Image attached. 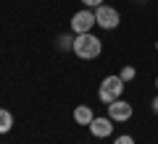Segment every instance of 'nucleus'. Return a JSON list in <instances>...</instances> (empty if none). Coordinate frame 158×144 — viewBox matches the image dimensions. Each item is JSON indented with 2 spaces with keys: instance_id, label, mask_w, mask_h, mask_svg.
Wrapping results in <instances>:
<instances>
[{
  "instance_id": "nucleus-14",
  "label": "nucleus",
  "mask_w": 158,
  "mask_h": 144,
  "mask_svg": "<svg viewBox=\"0 0 158 144\" xmlns=\"http://www.w3.org/2000/svg\"><path fill=\"white\" fill-rule=\"evenodd\" d=\"M137 3H142V0H137Z\"/></svg>"
},
{
  "instance_id": "nucleus-11",
  "label": "nucleus",
  "mask_w": 158,
  "mask_h": 144,
  "mask_svg": "<svg viewBox=\"0 0 158 144\" xmlns=\"http://www.w3.org/2000/svg\"><path fill=\"white\" fill-rule=\"evenodd\" d=\"M87 8H98V6H103V0H82Z\"/></svg>"
},
{
  "instance_id": "nucleus-13",
  "label": "nucleus",
  "mask_w": 158,
  "mask_h": 144,
  "mask_svg": "<svg viewBox=\"0 0 158 144\" xmlns=\"http://www.w3.org/2000/svg\"><path fill=\"white\" fill-rule=\"evenodd\" d=\"M156 87H158V79H156Z\"/></svg>"
},
{
  "instance_id": "nucleus-4",
  "label": "nucleus",
  "mask_w": 158,
  "mask_h": 144,
  "mask_svg": "<svg viewBox=\"0 0 158 144\" xmlns=\"http://www.w3.org/2000/svg\"><path fill=\"white\" fill-rule=\"evenodd\" d=\"M108 107V118L111 121H116V123H124V121H129L132 118V113H135V107H132V102H127V100H113L111 105H106Z\"/></svg>"
},
{
  "instance_id": "nucleus-12",
  "label": "nucleus",
  "mask_w": 158,
  "mask_h": 144,
  "mask_svg": "<svg viewBox=\"0 0 158 144\" xmlns=\"http://www.w3.org/2000/svg\"><path fill=\"white\" fill-rule=\"evenodd\" d=\"M153 113H156V115H158V97H156V100H153Z\"/></svg>"
},
{
  "instance_id": "nucleus-6",
  "label": "nucleus",
  "mask_w": 158,
  "mask_h": 144,
  "mask_svg": "<svg viewBox=\"0 0 158 144\" xmlns=\"http://www.w3.org/2000/svg\"><path fill=\"white\" fill-rule=\"evenodd\" d=\"M111 131H113V121L111 118H92V123H90V134L95 139H106V136H111Z\"/></svg>"
},
{
  "instance_id": "nucleus-15",
  "label": "nucleus",
  "mask_w": 158,
  "mask_h": 144,
  "mask_svg": "<svg viewBox=\"0 0 158 144\" xmlns=\"http://www.w3.org/2000/svg\"><path fill=\"white\" fill-rule=\"evenodd\" d=\"M156 47H158V42H156Z\"/></svg>"
},
{
  "instance_id": "nucleus-1",
  "label": "nucleus",
  "mask_w": 158,
  "mask_h": 144,
  "mask_svg": "<svg viewBox=\"0 0 158 144\" xmlns=\"http://www.w3.org/2000/svg\"><path fill=\"white\" fill-rule=\"evenodd\" d=\"M71 50H74V55L82 58V60H95V58L103 53V42H100L92 32L77 34V37H74V42H71Z\"/></svg>"
},
{
  "instance_id": "nucleus-2",
  "label": "nucleus",
  "mask_w": 158,
  "mask_h": 144,
  "mask_svg": "<svg viewBox=\"0 0 158 144\" xmlns=\"http://www.w3.org/2000/svg\"><path fill=\"white\" fill-rule=\"evenodd\" d=\"M127 84L121 81V76H106L100 81V87H98V97H100L106 105H111L113 100H118L121 97V92H124Z\"/></svg>"
},
{
  "instance_id": "nucleus-8",
  "label": "nucleus",
  "mask_w": 158,
  "mask_h": 144,
  "mask_svg": "<svg viewBox=\"0 0 158 144\" xmlns=\"http://www.w3.org/2000/svg\"><path fill=\"white\" fill-rule=\"evenodd\" d=\"M11 128H13V115L6 107H0V134H8Z\"/></svg>"
},
{
  "instance_id": "nucleus-3",
  "label": "nucleus",
  "mask_w": 158,
  "mask_h": 144,
  "mask_svg": "<svg viewBox=\"0 0 158 144\" xmlns=\"http://www.w3.org/2000/svg\"><path fill=\"white\" fill-rule=\"evenodd\" d=\"M95 21H98V26H103L106 32H111V29H116L118 24H121V16H118V11L111 8V6H98L95 8Z\"/></svg>"
},
{
  "instance_id": "nucleus-10",
  "label": "nucleus",
  "mask_w": 158,
  "mask_h": 144,
  "mask_svg": "<svg viewBox=\"0 0 158 144\" xmlns=\"http://www.w3.org/2000/svg\"><path fill=\"white\" fill-rule=\"evenodd\" d=\"M113 144H135V139L129 136V134H121V136H116V142Z\"/></svg>"
},
{
  "instance_id": "nucleus-5",
  "label": "nucleus",
  "mask_w": 158,
  "mask_h": 144,
  "mask_svg": "<svg viewBox=\"0 0 158 144\" xmlns=\"http://www.w3.org/2000/svg\"><path fill=\"white\" fill-rule=\"evenodd\" d=\"M95 11H90V8H85V11H79V13H74L71 16V29L77 34H87V32H92V26H95Z\"/></svg>"
},
{
  "instance_id": "nucleus-9",
  "label": "nucleus",
  "mask_w": 158,
  "mask_h": 144,
  "mask_svg": "<svg viewBox=\"0 0 158 144\" xmlns=\"http://www.w3.org/2000/svg\"><path fill=\"white\" fill-rule=\"evenodd\" d=\"M118 76H121V81H132V79H135L137 76V71H135V66H124V68H121V73H118Z\"/></svg>"
},
{
  "instance_id": "nucleus-7",
  "label": "nucleus",
  "mask_w": 158,
  "mask_h": 144,
  "mask_svg": "<svg viewBox=\"0 0 158 144\" xmlns=\"http://www.w3.org/2000/svg\"><path fill=\"white\" fill-rule=\"evenodd\" d=\"M92 118H95V113H92L90 105H77L74 107V121H77L79 126H90Z\"/></svg>"
}]
</instances>
